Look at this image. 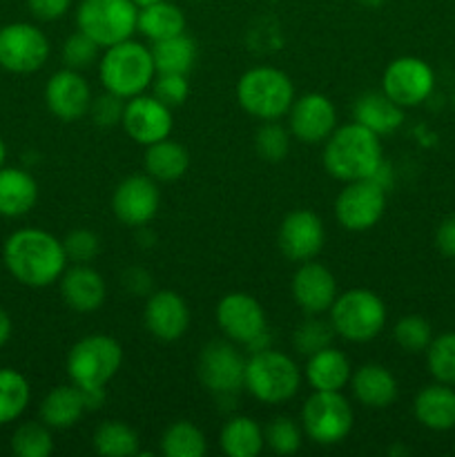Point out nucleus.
<instances>
[{"label": "nucleus", "mask_w": 455, "mask_h": 457, "mask_svg": "<svg viewBox=\"0 0 455 457\" xmlns=\"http://www.w3.org/2000/svg\"><path fill=\"white\" fill-rule=\"evenodd\" d=\"M3 262L9 275L29 288H47L65 272L67 259L62 239L40 228H21L3 245Z\"/></svg>", "instance_id": "nucleus-1"}, {"label": "nucleus", "mask_w": 455, "mask_h": 457, "mask_svg": "<svg viewBox=\"0 0 455 457\" xmlns=\"http://www.w3.org/2000/svg\"><path fill=\"white\" fill-rule=\"evenodd\" d=\"M321 161H324L326 172L342 183L373 179L379 165L384 163L382 137L370 132L357 120L337 125L335 132L324 141Z\"/></svg>", "instance_id": "nucleus-2"}, {"label": "nucleus", "mask_w": 455, "mask_h": 457, "mask_svg": "<svg viewBox=\"0 0 455 457\" xmlns=\"http://www.w3.org/2000/svg\"><path fill=\"white\" fill-rule=\"evenodd\" d=\"M156 76L152 49L138 40H123L105 47L98 58V79L107 92L120 98H134L152 87Z\"/></svg>", "instance_id": "nucleus-3"}, {"label": "nucleus", "mask_w": 455, "mask_h": 457, "mask_svg": "<svg viewBox=\"0 0 455 457\" xmlns=\"http://www.w3.org/2000/svg\"><path fill=\"white\" fill-rule=\"evenodd\" d=\"M302 369L285 353L275 348L250 353L245 360L244 388L263 404H284L293 400L302 386Z\"/></svg>", "instance_id": "nucleus-4"}, {"label": "nucleus", "mask_w": 455, "mask_h": 457, "mask_svg": "<svg viewBox=\"0 0 455 457\" xmlns=\"http://www.w3.org/2000/svg\"><path fill=\"white\" fill-rule=\"evenodd\" d=\"M294 85L285 71L259 65L244 71L236 83V101L245 114L259 120H279L294 101Z\"/></svg>", "instance_id": "nucleus-5"}, {"label": "nucleus", "mask_w": 455, "mask_h": 457, "mask_svg": "<svg viewBox=\"0 0 455 457\" xmlns=\"http://www.w3.org/2000/svg\"><path fill=\"white\" fill-rule=\"evenodd\" d=\"M335 333L352 344L373 342L386 326V303L368 288H352L337 295L328 311Z\"/></svg>", "instance_id": "nucleus-6"}, {"label": "nucleus", "mask_w": 455, "mask_h": 457, "mask_svg": "<svg viewBox=\"0 0 455 457\" xmlns=\"http://www.w3.org/2000/svg\"><path fill=\"white\" fill-rule=\"evenodd\" d=\"M123 364V346L103 333L85 335L67 353V375L80 388L107 386Z\"/></svg>", "instance_id": "nucleus-7"}, {"label": "nucleus", "mask_w": 455, "mask_h": 457, "mask_svg": "<svg viewBox=\"0 0 455 457\" xmlns=\"http://www.w3.org/2000/svg\"><path fill=\"white\" fill-rule=\"evenodd\" d=\"M136 27L138 7L134 0H80L76 7V29L103 49L132 38Z\"/></svg>", "instance_id": "nucleus-8"}, {"label": "nucleus", "mask_w": 455, "mask_h": 457, "mask_svg": "<svg viewBox=\"0 0 455 457\" xmlns=\"http://www.w3.org/2000/svg\"><path fill=\"white\" fill-rule=\"evenodd\" d=\"M355 424L352 406L342 391H312L303 402V436L319 446H335L346 440Z\"/></svg>", "instance_id": "nucleus-9"}, {"label": "nucleus", "mask_w": 455, "mask_h": 457, "mask_svg": "<svg viewBox=\"0 0 455 457\" xmlns=\"http://www.w3.org/2000/svg\"><path fill=\"white\" fill-rule=\"evenodd\" d=\"M201 384L217 397H232L244 391L245 357L230 339L205 344L196 364Z\"/></svg>", "instance_id": "nucleus-10"}, {"label": "nucleus", "mask_w": 455, "mask_h": 457, "mask_svg": "<svg viewBox=\"0 0 455 457\" xmlns=\"http://www.w3.org/2000/svg\"><path fill=\"white\" fill-rule=\"evenodd\" d=\"M52 43L31 22H9L0 27V67L12 74H34L47 62Z\"/></svg>", "instance_id": "nucleus-11"}, {"label": "nucleus", "mask_w": 455, "mask_h": 457, "mask_svg": "<svg viewBox=\"0 0 455 457\" xmlns=\"http://www.w3.org/2000/svg\"><path fill=\"white\" fill-rule=\"evenodd\" d=\"M388 190L375 179H360L342 187L335 199V217L343 230L366 232L377 226L386 210Z\"/></svg>", "instance_id": "nucleus-12"}, {"label": "nucleus", "mask_w": 455, "mask_h": 457, "mask_svg": "<svg viewBox=\"0 0 455 457\" xmlns=\"http://www.w3.org/2000/svg\"><path fill=\"white\" fill-rule=\"evenodd\" d=\"M435 87L431 65L418 56H400L388 62L382 74V89L406 110L428 101Z\"/></svg>", "instance_id": "nucleus-13"}, {"label": "nucleus", "mask_w": 455, "mask_h": 457, "mask_svg": "<svg viewBox=\"0 0 455 457\" xmlns=\"http://www.w3.org/2000/svg\"><path fill=\"white\" fill-rule=\"evenodd\" d=\"M125 134L138 145H152L163 138H170L174 129L172 107L161 103L154 94H138V96L128 98L123 110Z\"/></svg>", "instance_id": "nucleus-14"}, {"label": "nucleus", "mask_w": 455, "mask_h": 457, "mask_svg": "<svg viewBox=\"0 0 455 457\" xmlns=\"http://www.w3.org/2000/svg\"><path fill=\"white\" fill-rule=\"evenodd\" d=\"M161 192L159 181L150 174H132L116 186L112 195V212L123 226H147L159 214Z\"/></svg>", "instance_id": "nucleus-15"}, {"label": "nucleus", "mask_w": 455, "mask_h": 457, "mask_svg": "<svg viewBox=\"0 0 455 457\" xmlns=\"http://www.w3.org/2000/svg\"><path fill=\"white\" fill-rule=\"evenodd\" d=\"M217 324L226 339L248 348L268 330V317L261 303L248 293H228L217 303Z\"/></svg>", "instance_id": "nucleus-16"}, {"label": "nucleus", "mask_w": 455, "mask_h": 457, "mask_svg": "<svg viewBox=\"0 0 455 457\" xmlns=\"http://www.w3.org/2000/svg\"><path fill=\"white\" fill-rule=\"evenodd\" d=\"M337 128V107L326 94L308 92L294 98L288 110V129L308 145L324 143Z\"/></svg>", "instance_id": "nucleus-17"}, {"label": "nucleus", "mask_w": 455, "mask_h": 457, "mask_svg": "<svg viewBox=\"0 0 455 457\" xmlns=\"http://www.w3.org/2000/svg\"><path fill=\"white\" fill-rule=\"evenodd\" d=\"M277 244H279V250L284 253V257L290 259V262L303 263L310 262V259H317V254L324 250L326 244L324 221L312 210H293L281 221Z\"/></svg>", "instance_id": "nucleus-18"}, {"label": "nucleus", "mask_w": 455, "mask_h": 457, "mask_svg": "<svg viewBox=\"0 0 455 457\" xmlns=\"http://www.w3.org/2000/svg\"><path fill=\"white\" fill-rule=\"evenodd\" d=\"M92 98L94 94L87 79L80 71L70 70V67L58 70L45 85L47 110L65 123H74V120L87 116Z\"/></svg>", "instance_id": "nucleus-19"}, {"label": "nucleus", "mask_w": 455, "mask_h": 457, "mask_svg": "<svg viewBox=\"0 0 455 457\" xmlns=\"http://www.w3.org/2000/svg\"><path fill=\"white\" fill-rule=\"evenodd\" d=\"M145 328L159 342H178L190 328V306L174 290H154L143 311Z\"/></svg>", "instance_id": "nucleus-20"}, {"label": "nucleus", "mask_w": 455, "mask_h": 457, "mask_svg": "<svg viewBox=\"0 0 455 457\" xmlns=\"http://www.w3.org/2000/svg\"><path fill=\"white\" fill-rule=\"evenodd\" d=\"M294 303L302 308L306 315H324L330 311L333 302L337 299V279L324 263L303 262L293 275L290 284Z\"/></svg>", "instance_id": "nucleus-21"}, {"label": "nucleus", "mask_w": 455, "mask_h": 457, "mask_svg": "<svg viewBox=\"0 0 455 457\" xmlns=\"http://www.w3.org/2000/svg\"><path fill=\"white\" fill-rule=\"evenodd\" d=\"M58 286L62 302L76 312H94L105 303V279L89 263H71L61 275Z\"/></svg>", "instance_id": "nucleus-22"}, {"label": "nucleus", "mask_w": 455, "mask_h": 457, "mask_svg": "<svg viewBox=\"0 0 455 457\" xmlns=\"http://www.w3.org/2000/svg\"><path fill=\"white\" fill-rule=\"evenodd\" d=\"M352 120L377 137H388L404 125V107L397 105L384 89L364 92L352 103Z\"/></svg>", "instance_id": "nucleus-23"}, {"label": "nucleus", "mask_w": 455, "mask_h": 457, "mask_svg": "<svg viewBox=\"0 0 455 457\" xmlns=\"http://www.w3.org/2000/svg\"><path fill=\"white\" fill-rule=\"evenodd\" d=\"M303 378L312 391H343L352 378L351 360L339 348L326 346L308 355Z\"/></svg>", "instance_id": "nucleus-24"}, {"label": "nucleus", "mask_w": 455, "mask_h": 457, "mask_svg": "<svg viewBox=\"0 0 455 457\" xmlns=\"http://www.w3.org/2000/svg\"><path fill=\"white\" fill-rule=\"evenodd\" d=\"M348 386L352 388L355 400L366 409H388L400 393L395 375L382 364H364L355 369Z\"/></svg>", "instance_id": "nucleus-25"}, {"label": "nucleus", "mask_w": 455, "mask_h": 457, "mask_svg": "<svg viewBox=\"0 0 455 457\" xmlns=\"http://www.w3.org/2000/svg\"><path fill=\"white\" fill-rule=\"evenodd\" d=\"M415 420L431 431L455 428V388L449 384H431L418 393L413 402Z\"/></svg>", "instance_id": "nucleus-26"}, {"label": "nucleus", "mask_w": 455, "mask_h": 457, "mask_svg": "<svg viewBox=\"0 0 455 457\" xmlns=\"http://www.w3.org/2000/svg\"><path fill=\"white\" fill-rule=\"evenodd\" d=\"M40 420L47 424L52 431H65V428L76 427L80 422L85 413H87V406H85V395L83 388L76 386L74 382L67 386H56L54 391H49L47 395L40 402Z\"/></svg>", "instance_id": "nucleus-27"}, {"label": "nucleus", "mask_w": 455, "mask_h": 457, "mask_svg": "<svg viewBox=\"0 0 455 457\" xmlns=\"http://www.w3.org/2000/svg\"><path fill=\"white\" fill-rule=\"evenodd\" d=\"M38 201V183L22 168H0V217L18 219Z\"/></svg>", "instance_id": "nucleus-28"}, {"label": "nucleus", "mask_w": 455, "mask_h": 457, "mask_svg": "<svg viewBox=\"0 0 455 457\" xmlns=\"http://www.w3.org/2000/svg\"><path fill=\"white\" fill-rule=\"evenodd\" d=\"M143 165H145V174H150L154 181L172 183L178 181L190 168V152L181 143L163 138L145 147Z\"/></svg>", "instance_id": "nucleus-29"}, {"label": "nucleus", "mask_w": 455, "mask_h": 457, "mask_svg": "<svg viewBox=\"0 0 455 457\" xmlns=\"http://www.w3.org/2000/svg\"><path fill=\"white\" fill-rule=\"evenodd\" d=\"M219 446L230 457H257L266 446L261 424L248 415H235L223 424Z\"/></svg>", "instance_id": "nucleus-30"}, {"label": "nucleus", "mask_w": 455, "mask_h": 457, "mask_svg": "<svg viewBox=\"0 0 455 457\" xmlns=\"http://www.w3.org/2000/svg\"><path fill=\"white\" fill-rule=\"evenodd\" d=\"M147 40L159 43V40L172 38L186 31V13L178 4L170 3V0H161V3L147 4V7L138 9V27Z\"/></svg>", "instance_id": "nucleus-31"}, {"label": "nucleus", "mask_w": 455, "mask_h": 457, "mask_svg": "<svg viewBox=\"0 0 455 457\" xmlns=\"http://www.w3.org/2000/svg\"><path fill=\"white\" fill-rule=\"evenodd\" d=\"M152 58H154L156 74H190L196 62V43L190 36L183 34L172 38L152 43Z\"/></svg>", "instance_id": "nucleus-32"}, {"label": "nucleus", "mask_w": 455, "mask_h": 457, "mask_svg": "<svg viewBox=\"0 0 455 457\" xmlns=\"http://www.w3.org/2000/svg\"><path fill=\"white\" fill-rule=\"evenodd\" d=\"M92 445L94 451L103 457H132L138 453L136 431L120 420H107L98 424Z\"/></svg>", "instance_id": "nucleus-33"}, {"label": "nucleus", "mask_w": 455, "mask_h": 457, "mask_svg": "<svg viewBox=\"0 0 455 457\" xmlns=\"http://www.w3.org/2000/svg\"><path fill=\"white\" fill-rule=\"evenodd\" d=\"M161 451L165 457H203L208 451V440L196 424L178 420L163 431Z\"/></svg>", "instance_id": "nucleus-34"}, {"label": "nucleus", "mask_w": 455, "mask_h": 457, "mask_svg": "<svg viewBox=\"0 0 455 457\" xmlns=\"http://www.w3.org/2000/svg\"><path fill=\"white\" fill-rule=\"evenodd\" d=\"M31 386L16 369H0V427L13 422L27 411Z\"/></svg>", "instance_id": "nucleus-35"}, {"label": "nucleus", "mask_w": 455, "mask_h": 457, "mask_svg": "<svg viewBox=\"0 0 455 457\" xmlns=\"http://www.w3.org/2000/svg\"><path fill=\"white\" fill-rule=\"evenodd\" d=\"M12 451L18 457H47L54 451L52 428L40 422H22L12 436Z\"/></svg>", "instance_id": "nucleus-36"}, {"label": "nucleus", "mask_w": 455, "mask_h": 457, "mask_svg": "<svg viewBox=\"0 0 455 457\" xmlns=\"http://www.w3.org/2000/svg\"><path fill=\"white\" fill-rule=\"evenodd\" d=\"M426 366L433 379L455 386V333H442L431 339L426 351Z\"/></svg>", "instance_id": "nucleus-37"}, {"label": "nucleus", "mask_w": 455, "mask_h": 457, "mask_svg": "<svg viewBox=\"0 0 455 457\" xmlns=\"http://www.w3.org/2000/svg\"><path fill=\"white\" fill-rule=\"evenodd\" d=\"M263 437H266V446L275 455H294L302 449L303 428L288 415H279L266 424Z\"/></svg>", "instance_id": "nucleus-38"}, {"label": "nucleus", "mask_w": 455, "mask_h": 457, "mask_svg": "<svg viewBox=\"0 0 455 457\" xmlns=\"http://www.w3.org/2000/svg\"><path fill=\"white\" fill-rule=\"evenodd\" d=\"M335 328L330 324V320H321L319 315H310L308 320H303L302 324L294 328L293 333V346L294 351L302 353V355H312V353L321 351L326 346H333L335 339Z\"/></svg>", "instance_id": "nucleus-39"}, {"label": "nucleus", "mask_w": 455, "mask_h": 457, "mask_svg": "<svg viewBox=\"0 0 455 457\" xmlns=\"http://www.w3.org/2000/svg\"><path fill=\"white\" fill-rule=\"evenodd\" d=\"M290 129L279 120H261V128L254 134V150L263 161L279 163L290 152Z\"/></svg>", "instance_id": "nucleus-40"}, {"label": "nucleus", "mask_w": 455, "mask_h": 457, "mask_svg": "<svg viewBox=\"0 0 455 457\" xmlns=\"http://www.w3.org/2000/svg\"><path fill=\"white\" fill-rule=\"evenodd\" d=\"M101 45L96 40L89 38L87 34H83L80 29H76L74 34L67 36L65 43H62L61 56L65 67L76 71L89 70L92 65H96L98 58H101Z\"/></svg>", "instance_id": "nucleus-41"}, {"label": "nucleus", "mask_w": 455, "mask_h": 457, "mask_svg": "<svg viewBox=\"0 0 455 457\" xmlns=\"http://www.w3.org/2000/svg\"><path fill=\"white\" fill-rule=\"evenodd\" d=\"M393 339L404 353H424L433 339V328L424 317L406 315L393 328Z\"/></svg>", "instance_id": "nucleus-42"}, {"label": "nucleus", "mask_w": 455, "mask_h": 457, "mask_svg": "<svg viewBox=\"0 0 455 457\" xmlns=\"http://www.w3.org/2000/svg\"><path fill=\"white\" fill-rule=\"evenodd\" d=\"M123 110H125V98L116 96V94L107 92L105 89V92L92 98V105H89L87 116L92 119V123L96 125V128L110 129V128H116V125H120V120H123Z\"/></svg>", "instance_id": "nucleus-43"}, {"label": "nucleus", "mask_w": 455, "mask_h": 457, "mask_svg": "<svg viewBox=\"0 0 455 457\" xmlns=\"http://www.w3.org/2000/svg\"><path fill=\"white\" fill-rule=\"evenodd\" d=\"M67 259L71 263H89L101 253V239L87 228H76L62 239Z\"/></svg>", "instance_id": "nucleus-44"}, {"label": "nucleus", "mask_w": 455, "mask_h": 457, "mask_svg": "<svg viewBox=\"0 0 455 457\" xmlns=\"http://www.w3.org/2000/svg\"><path fill=\"white\" fill-rule=\"evenodd\" d=\"M152 94L168 107H178L190 96V83L186 74H156L152 80Z\"/></svg>", "instance_id": "nucleus-45"}, {"label": "nucleus", "mask_w": 455, "mask_h": 457, "mask_svg": "<svg viewBox=\"0 0 455 457\" xmlns=\"http://www.w3.org/2000/svg\"><path fill=\"white\" fill-rule=\"evenodd\" d=\"M27 7L38 21L52 22L70 12L71 0H27Z\"/></svg>", "instance_id": "nucleus-46"}, {"label": "nucleus", "mask_w": 455, "mask_h": 457, "mask_svg": "<svg viewBox=\"0 0 455 457\" xmlns=\"http://www.w3.org/2000/svg\"><path fill=\"white\" fill-rule=\"evenodd\" d=\"M123 286L128 293L138 295V297H150L154 290H152V275L141 266H132L123 272Z\"/></svg>", "instance_id": "nucleus-47"}, {"label": "nucleus", "mask_w": 455, "mask_h": 457, "mask_svg": "<svg viewBox=\"0 0 455 457\" xmlns=\"http://www.w3.org/2000/svg\"><path fill=\"white\" fill-rule=\"evenodd\" d=\"M435 245L444 257L455 259V214L446 217L444 221L437 226Z\"/></svg>", "instance_id": "nucleus-48"}, {"label": "nucleus", "mask_w": 455, "mask_h": 457, "mask_svg": "<svg viewBox=\"0 0 455 457\" xmlns=\"http://www.w3.org/2000/svg\"><path fill=\"white\" fill-rule=\"evenodd\" d=\"M12 333H13L12 317H9V312L4 311V308H0V348L12 339Z\"/></svg>", "instance_id": "nucleus-49"}, {"label": "nucleus", "mask_w": 455, "mask_h": 457, "mask_svg": "<svg viewBox=\"0 0 455 457\" xmlns=\"http://www.w3.org/2000/svg\"><path fill=\"white\" fill-rule=\"evenodd\" d=\"M357 3L366 9H379L382 4H386V0H357Z\"/></svg>", "instance_id": "nucleus-50"}, {"label": "nucleus", "mask_w": 455, "mask_h": 457, "mask_svg": "<svg viewBox=\"0 0 455 457\" xmlns=\"http://www.w3.org/2000/svg\"><path fill=\"white\" fill-rule=\"evenodd\" d=\"M4 159H7V145H4V141L0 138V168L4 165Z\"/></svg>", "instance_id": "nucleus-51"}, {"label": "nucleus", "mask_w": 455, "mask_h": 457, "mask_svg": "<svg viewBox=\"0 0 455 457\" xmlns=\"http://www.w3.org/2000/svg\"><path fill=\"white\" fill-rule=\"evenodd\" d=\"M134 3H136V7L141 9V7H147V4H154V3H161V0H134Z\"/></svg>", "instance_id": "nucleus-52"}, {"label": "nucleus", "mask_w": 455, "mask_h": 457, "mask_svg": "<svg viewBox=\"0 0 455 457\" xmlns=\"http://www.w3.org/2000/svg\"><path fill=\"white\" fill-rule=\"evenodd\" d=\"M192 3H203V0H192Z\"/></svg>", "instance_id": "nucleus-53"}, {"label": "nucleus", "mask_w": 455, "mask_h": 457, "mask_svg": "<svg viewBox=\"0 0 455 457\" xmlns=\"http://www.w3.org/2000/svg\"><path fill=\"white\" fill-rule=\"evenodd\" d=\"M453 103H455V96H453Z\"/></svg>", "instance_id": "nucleus-54"}]
</instances>
